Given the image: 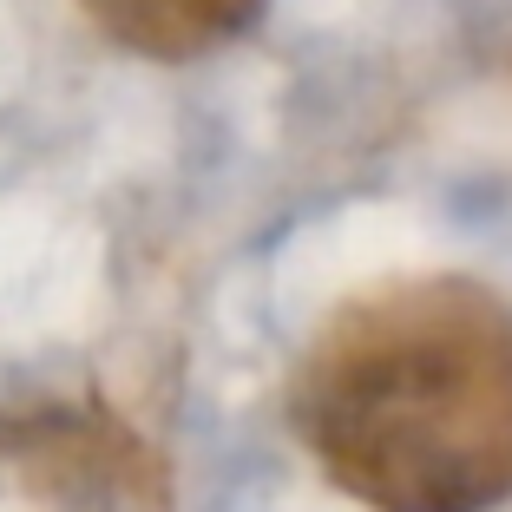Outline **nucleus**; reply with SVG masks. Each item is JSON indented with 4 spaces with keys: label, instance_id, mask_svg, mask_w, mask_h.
Wrapping results in <instances>:
<instances>
[{
    "label": "nucleus",
    "instance_id": "obj_1",
    "mask_svg": "<svg viewBox=\"0 0 512 512\" xmlns=\"http://www.w3.org/2000/svg\"><path fill=\"white\" fill-rule=\"evenodd\" d=\"M296 427L368 512H493L512 499V302L473 276L342 302L296 375Z\"/></svg>",
    "mask_w": 512,
    "mask_h": 512
},
{
    "label": "nucleus",
    "instance_id": "obj_2",
    "mask_svg": "<svg viewBox=\"0 0 512 512\" xmlns=\"http://www.w3.org/2000/svg\"><path fill=\"white\" fill-rule=\"evenodd\" d=\"M138 447L99 414L79 407H27V414H0V473L27 480L46 499H112L138 480Z\"/></svg>",
    "mask_w": 512,
    "mask_h": 512
},
{
    "label": "nucleus",
    "instance_id": "obj_3",
    "mask_svg": "<svg viewBox=\"0 0 512 512\" xmlns=\"http://www.w3.org/2000/svg\"><path fill=\"white\" fill-rule=\"evenodd\" d=\"M92 27L138 60H204L263 20V0H79Z\"/></svg>",
    "mask_w": 512,
    "mask_h": 512
}]
</instances>
